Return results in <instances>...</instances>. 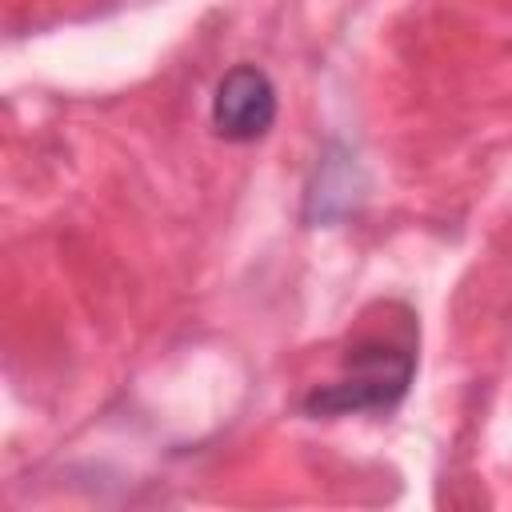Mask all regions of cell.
<instances>
[{"label":"cell","instance_id":"cell-1","mask_svg":"<svg viewBox=\"0 0 512 512\" xmlns=\"http://www.w3.org/2000/svg\"><path fill=\"white\" fill-rule=\"evenodd\" d=\"M416 376V352L408 340H388V336H368L348 348L344 372L332 384H316L304 396V416L312 420H336V416H356V412H392Z\"/></svg>","mask_w":512,"mask_h":512},{"label":"cell","instance_id":"cell-2","mask_svg":"<svg viewBox=\"0 0 512 512\" xmlns=\"http://www.w3.org/2000/svg\"><path fill=\"white\" fill-rule=\"evenodd\" d=\"M276 84L256 64H236L220 76L212 96V128L228 144H252L276 124Z\"/></svg>","mask_w":512,"mask_h":512}]
</instances>
